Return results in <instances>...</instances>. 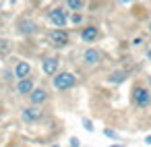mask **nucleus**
<instances>
[{
    "label": "nucleus",
    "instance_id": "obj_16",
    "mask_svg": "<svg viewBox=\"0 0 151 147\" xmlns=\"http://www.w3.org/2000/svg\"><path fill=\"white\" fill-rule=\"evenodd\" d=\"M104 133H106V137H110V139H118V135H116L114 130H110V128H108V130H104Z\"/></svg>",
    "mask_w": 151,
    "mask_h": 147
},
{
    "label": "nucleus",
    "instance_id": "obj_13",
    "mask_svg": "<svg viewBox=\"0 0 151 147\" xmlns=\"http://www.w3.org/2000/svg\"><path fill=\"white\" fill-rule=\"evenodd\" d=\"M124 79H126V73H122V71H116L110 75V83H122Z\"/></svg>",
    "mask_w": 151,
    "mask_h": 147
},
{
    "label": "nucleus",
    "instance_id": "obj_4",
    "mask_svg": "<svg viewBox=\"0 0 151 147\" xmlns=\"http://www.w3.org/2000/svg\"><path fill=\"white\" fill-rule=\"evenodd\" d=\"M48 19H50L56 27H64V25H66V21H68L66 11H62V9H52V11L48 13Z\"/></svg>",
    "mask_w": 151,
    "mask_h": 147
},
{
    "label": "nucleus",
    "instance_id": "obj_12",
    "mask_svg": "<svg viewBox=\"0 0 151 147\" xmlns=\"http://www.w3.org/2000/svg\"><path fill=\"white\" fill-rule=\"evenodd\" d=\"M46 99H48V93H46L44 89H33V93H31V104H33V106L42 104V102H46Z\"/></svg>",
    "mask_w": 151,
    "mask_h": 147
},
{
    "label": "nucleus",
    "instance_id": "obj_14",
    "mask_svg": "<svg viewBox=\"0 0 151 147\" xmlns=\"http://www.w3.org/2000/svg\"><path fill=\"white\" fill-rule=\"evenodd\" d=\"M85 6V2H81V0H68L66 2V9H70V11H81Z\"/></svg>",
    "mask_w": 151,
    "mask_h": 147
},
{
    "label": "nucleus",
    "instance_id": "obj_17",
    "mask_svg": "<svg viewBox=\"0 0 151 147\" xmlns=\"http://www.w3.org/2000/svg\"><path fill=\"white\" fill-rule=\"evenodd\" d=\"M73 23H81V15H79V13L73 15Z\"/></svg>",
    "mask_w": 151,
    "mask_h": 147
},
{
    "label": "nucleus",
    "instance_id": "obj_10",
    "mask_svg": "<svg viewBox=\"0 0 151 147\" xmlns=\"http://www.w3.org/2000/svg\"><path fill=\"white\" fill-rule=\"evenodd\" d=\"M81 37H83V42H93V40H97V27H85L83 31H81Z\"/></svg>",
    "mask_w": 151,
    "mask_h": 147
},
{
    "label": "nucleus",
    "instance_id": "obj_9",
    "mask_svg": "<svg viewBox=\"0 0 151 147\" xmlns=\"http://www.w3.org/2000/svg\"><path fill=\"white\" fill-rule=\"evenodd\" d=\"M83 60H85L87 64H97V62H99V52H97V50H93V48H89V50H85Z\"/></svg>",
    "mask_w": 151,
    "mask_h": 147
},
{
    "label": "nucleus",
    "instance_id": "obj_22",
    "mask_svg": "<svg viewBox=\"0 0 151 147\" xmlns=\"http://www.w3.org/2000/svg\"><path fill=\"white\" fill-rule=\"evenodd\" d=\"M0 46H2V42H0Z\"/></svg>",
    "mask_w": 151,
    "mask_h": 147
},
{
    "label": "nucleus",
    "instance_id": "obj_8",
    "mask_svg": "<svg viewBox=\"0 0 151 147\" xmlns=\"http://www.w3.org/2000/svg\"><path fill=\"white\" fill-rule=\"evenodd\" d=\"M42 66H44L46 75H56V71H58V58H46Z\"/></svg>",
    "mask_w": 151,
    "mask_h": 147
},
{
    "label": "nucleus",
    "instance_id": "obj_7",
    "mask_svg": "<svg viewBox=\"0 0 151 147\" xmlns=\"http://www.w3.org/2000/svg\"><path fill=\"white\" fill-rule=\"evenodd\" d=\"M15 77H19V81H23V79H29L31 77V66L27 64V62H19L17 66H15Z\"/></svg>",
    "mask_w": 151,
    "mask_h": 147
},
{
    "label": "nucleus",
    "instance_id": "obj_6",
    "mask_svg": "<svg viewBox=\"0 0 151 147\" xmlns=\"http://www.w3.org/2000/svg\"><path fill=\"white\" fill-rule=\"evenodd\" d=\"M33 89H35V83H33L31 77H29V79H23V81L17 83V93H19V95H31Z\"/></svg>",
    "mask_w": 151,
    "mask_h": 147
},
{
    "label": "nucleus",
    "instance_id": "obj_15",
    "mask_svg": "<svg viewBox=\"0 0 151 147\" xmlns=\"http://www.w3.org/2000/svg\"><path fill=\"white\" fill-rule=\"evenodd\" d=\"M83 126H85V128H87L89 133L93 130V124H91V120H89V118H83Z\"/></svg>",
    "mask_w": 151,
    "mask_h": 147
},
{
    "label": "nucleus",
    "instance_id": "obj_5",
    "mask_svg": "<svg viewBox=\"0 0 151 147\" xmlns=\"http://www.w3.org/2000/svg\"><path fill=\"white\" fill-rule=\"evenodd\" d=\"M42 110L37 108V106H29V108H25L23 112H21V116H23V120L25 122H37L40 118H42Z\"/></svg>",
    "mask_w": 151,
    "mask_h": 147
},
{
    "label": "nucleus",
    "instance_id": "obj_1",
    "mask_svg": "<svg viewBox=\"0 0 151 147\" xmlns=\"http://www.w3.org/2000/svg\"><path fill=\"white\" fill-rule=\"evenodd\" d=\"M75 83H77V77H75L73 73H58V75L54 77V87L60 89V91L75 87Z\"/></svg>",
    "mask_w": 151,
    "mask_h": 147
},
{
    "label": "nucleus",
    "instance_id": "obj_3",
    "mask_svg": "<svg viewBox=\"0 0 151 147\" xmlns=\"http://www.w3.org/2000/svg\"><path fill=\"white\" fill-rule=\"evenodd\" d=\"M48 40L52 42V46L62 48V46L68 44V33H66L64 29H52V31L48 33Z\"/></svg>",
    "mask_w": 151,
    "mask_h": 147
},
{
    "label": "nucleus",
    "instance_id": "obj_2",
    "mask_svg": "<svg viewBox=\"0 0 151 147\" xmlns=\"http://www.w3.org/2000/svg\"><path fill=\"white\" fill-rule=\"evenodd\" d=\"M132 102H134L139 108H147V106L151 104V93H149V89H145V87H134V89H132Z\"/></svg>",
    "mask_w": 151,
    "mask_h": 147
},
{
    "label": "nucleus",
    "instance_id": "obj_20",
    "mask_svg": "<svg viewBox=\"0 0 151 147\" xmlns=\"http://www.w3.org/2000/svg\"><path fill=\"white\" fill-rule=\"evenodd\" d=\"M147 58H149V60H151V50H149V52H147Z\"/></svg>",
    "mask_w": 151,
    "mask_h": 147
},
{
    "label": "nucleus",
    "instance_id": "obj_21",
    "mask_svg": "<svg viewBox=\"0 0 151 147\" xmlns=\"http://www.w3.org/2000/svg\"><path fill=\"white\" fill-rule=\"evenodd\" d=\"M149 31H151V23H149Z\"/></svg>",
    "mask_w": 151,
    "mask_h": 147
},
{
    "label": "nucleus",
    "instance_id": "obj_18",
    "mask_svg": "<svg viewBox=\"0 0 151 147\" xmlns=\"http://www.w3.org/2000/svg\"><path fill=\"white\" fill-rule=\"evenodd\" d=\"M70 147H79V139H77V137L70 139Z\"/></svg>",
    "mask_w": 151,
    "mask_h": 147
},
{
    "label": "nucleus",
    "instance_id": "obj_11",
    "mask_svg": "<svg viewBox=\"0 0 151 147\" xmlns=\"http://www.w3.org/2000/svg\"><path fill=\"white\" fill-rule=\"evenodd\" d=\"M19 29H21V33H33V31L37 29V25H35L33 21H29V19H21Z\"/></svg>",
    "mask_w": 151,
    "mask_h": 147
},
{
    "label": "nucleus",
    "instance_id": "obj_19",
    "mask_svg": "<svg viewBox=\"0 0 151 147\" xmlns=\"http://www.w3.org/2000/svg\"><path fill=\"white\" fill-rule=\"evenodd\" d=\"M145 143H147V145H151V135H149V137H145Z\"/></svg>",
    "mask_w": 151,
    "mask_h": 147
}]
</instances>
